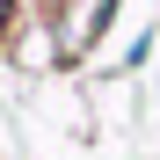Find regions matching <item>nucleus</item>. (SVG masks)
<instances>
[{
    "instance_id": "obj_1",
    "label": "nucleus",
    "mask_w": 160,
    "mask_h": 160,
    "mask_svg": "<svg viewBox=\"0 0 160 160\" xmlns=\"http://www.w3.org/2000/svg\"><path fill=\"white\" fill-rule=\"evenodd\" d=\"M8 15H15V0H0V37H8Z\"/></svg>"
}]
</instances>
